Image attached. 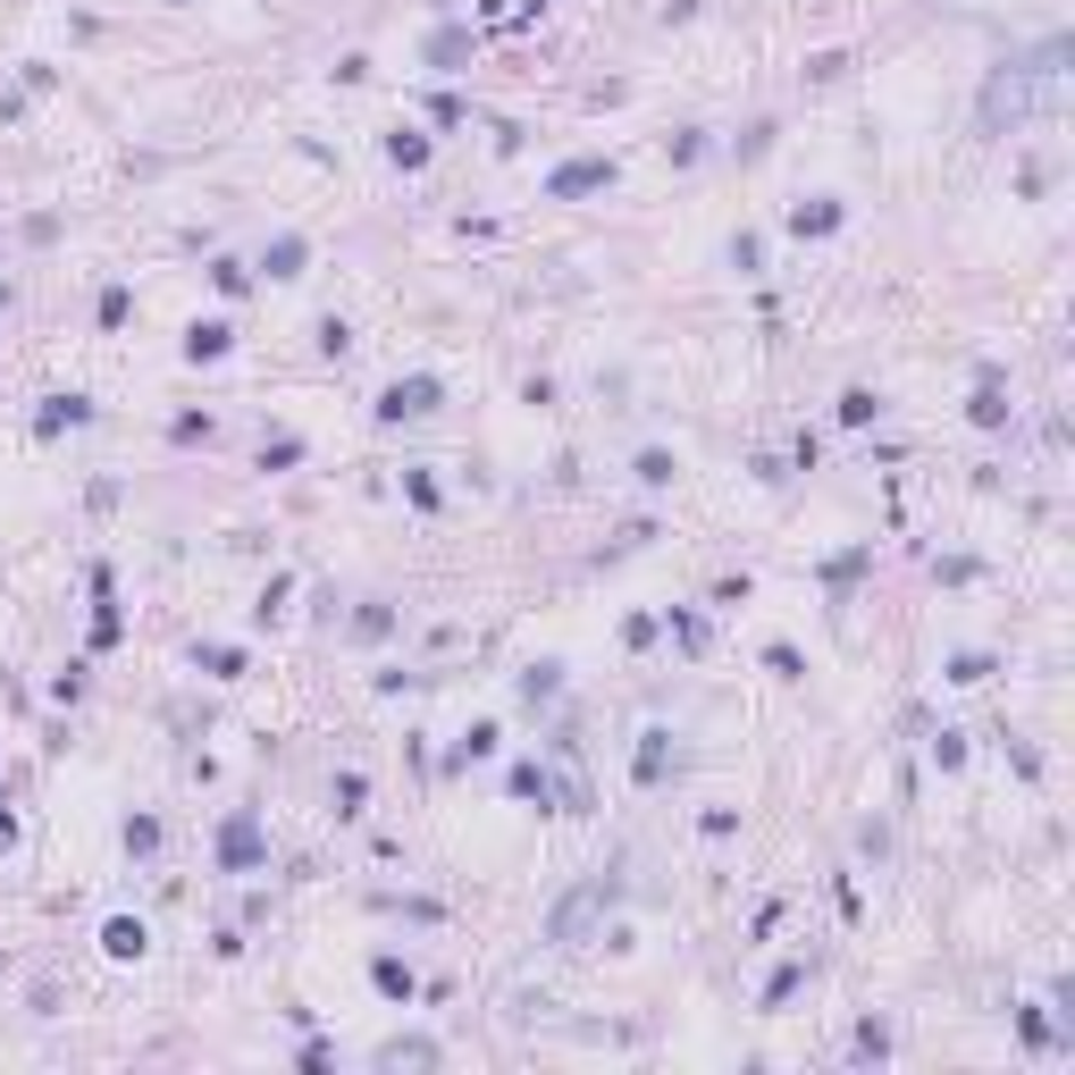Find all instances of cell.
<instances>
[{"instance_id": "12", "label": "cell", "mask_w": 1075, "mask_h": 1075, "mask_svg": "<svg viewBox=\"0 0 1075 1075\" xmlns=\"http://www.w3.org/2000/svg\"><path fill=\"white\" fill-rule=\"evenodd\" d=\"M193 664H202V673H219V680L245 673V656H236V647H193Z\"/></svg>"}, {"instance_id": "15", "label": "cell", "mask_w": 1075, "mask_h": 1075, "mask_svg": "<svg viewBox=\"0 0 1075 1075\" xmlns=\"http://www.w3.org/2000/svg\"><path fill=\"white\" fill-rule=\"evenodd\" d=\"M840 420H849V429H866V420H874V396H866V387H849V396H840Z\"/></svg>"}, {"instance_id": "10", "label": "cell", "mask_w": 1075, "mask_h": 1075, "mask_svg": "<svg viewBox=\"0 0 1075 1075\" xmlns=\"http://www.w3.org/2000/svg\"><path fill=\"white\" fill-rule=\"evenodd\" d=\"M101 949H110V958H143V925H135V916H110Z\"/></svg>"}, {"instance_id": "14", "label": "cell", "mask_w": 1075, "mask_h": 1075, "mask_svg": "<svg viewBox=\"0 0 1075 1075\" xmlns=\"http://www.w3.org/2000/svg\"><path fill=\"white\" fill-rule=\"evenodd\" d=\"M286 462H302V437H278V446H261V471H286Z\"/></svg>"}, {"instance_id": "11", "label": "cell", "mask_w": 1075, "mask_h": 1075, "mask_svg": "<svg viewBox=\"0 0 1075 1075\" xmlns=\"http://www.w3.org/2000/svg\"><path fill=\"white\" fill-rule=\"evenodd\" d=\"M387 160H396V169H420V160H429V135H387Z\"/></svg>"}, {"instance_id": "7", "label": "cell", "mask_w": 1075, "mask_h": 1075, "mask_svg": "<svg viewBox=\"0 0 1075 1075\" xmlns=\"http://www.w3.org/2000/svg\"><path fill=\"white\" fill-rule=\"evenodd\" d=\"M93 420V404L84 396H51V412H42V437H59V429H84Z\"/></svg>"}, {"instance_id": "3", "label": "cell", "mask_w": 1075, "mask_h": 1075, "mask_svg": "<svg viewBox=\"0 0 1075 1075\" xmlns=\"http://www.w3.org/2000/svg\"><path fill=\"white\" fill-rule=\"evenodd\" d=\"M605 186H614V160H597V151H588V160H564V169L547 177L555 202H580V193H605Z\"/></svg>"}, {"instance_id": "4", "label": "cell", "mask_w": 1075, "mask_h": 1075, "mask_svg": "<svg viewBox=\"0 0 1075 1075\" xmlns=\"http://www.w3.org/2000/svg\"><path fill=\"white\" fill-rule=\"evenodd\" d=\"M614 899V883H588V890H571L564 907H555V942H580L588 925H597V907Z\"/></svg>"}, {"instance_id": "16", "label": "cell", "mask_w": 1075, "mask_h": 1075, "mask_svg": "<svg viewBox=\"0 0 1075 1075\" xmlns=\"http://www.w3.org/2000/svg\"><path fill=\"white\" fill-rule=\"evenodd\" d=\"M639 479L647 488H673V454H639Z\"/></svg>"}, {"instance_id": "1", "label": "cell", "mask_w": 1075, "mask_h": 1075, "mask_svg": "<svg viewBox=\"0 0 1075 1075\" xmlns=\"http://www.w3.org/2000/svg\"><path fill=\"white\" fill-rule=\"evenodd\" d=\"M1058 68H1067V42H1042L1025 68H1001L992 84H983V127H992V135H1001V127H1025V118L1058 93Z\"/></svg>"}, {"instance_id": "6", "label": "cell", "mask_w": 1075, "mask_h": 1075, "mask_svg": "<svg viewBox=\"0 0 1075 1075\" xmlns=\"http://www.w3.org/2000/svg\"><path fill=\"white\" fill-rule=\"evenodd\" d=\"M302 261H311V245H302V236H278V245L261 252V269H269V278H302Z\"/></svg>"}, {"instance_id": "17", "label": "cell", "mask_w": 1075, "mask_h": 1075, "mask_svg": "<svg viewBox=\"0 0 1075 1075\" xmlns=\"http://www.w3.org/2000/svg\"><path fill=\"white\" fill-rule=\"evenodd\" d=\"M975 420H983V429H1001V420H1008V404H1001V387H983V396H975Z\"/></svg>"}, {"instance_id": "18", "label": "cell", "mask_w": 1075, "mask_h": 1075, "mask_svg": "<svg viewBox=\"0 0 1075 1075\" xmlns=\"http://www.w3.org/2000/svg\"><path fill=\"white\" fill-rule=\"evenodd\" d=\"M664 774V731H647V748H639V782H656Z\"/></svg>"}, {"instance_id": "2", "label": "cell", "mask_w": 1075, "mask_h": 1075, "mask_svg": "<svg viewBox=\"0 0 1075 1075\" xmlns=\"http://www.w3.org/2000/svg\"><path fill=\"white\" fill-rule=\"evenodd\" d=\"M437 404H446V387H437V378L420 370V378H396V387L378 396V420H429Z\"/></svg>"}, {"instance_id": "8", "label": "cell", "mask_w": 1075, "mask_h": 1075, "mask_svg": "<svg viewBox=\"0 0 1075 1075\" xmlns=\"http://www.w3.org/2000/svg\"><path fill=\"white\" fill-rule=\"evenodd\" d=\"M840 227V202H798L790 210V236H832Z\"/></svg>"}, {"instance_id": "5", "label": "cell", "mask_w": 1075, "mask_h": 1075, "mask_svg": "<svg viewBox=\"0 0 1075 1075\" xmlns=\"http://www.w3.org/2000/svg\"><path fill=\"white\" fill-rule=\"evenodd\" d=\"M219 857H227V866H252V857H261V824H252V815H236V824L219 832Z\"/></svg>"}, {"instance_id": "13", "label": "cell", "mask_w": 1075, "mask_h": 1075, "mask_svg": "<svg viewBox=\"0 0 1075 1075\" xmlns=\"http://www.w3.org/2000/svg\"><path fill=\"white\" fill-rule=\"evenodd\" d=\"M378 992H387V1001H412V975H404L396 958H378Z\"/></svg>"}, {"instance_id": "9", "label": "cell", "mask_w": 1075, "mask_h": 1075, "mask_svg": "<svg viewBox=\"0 0 1075 1075\" xmlns=\"http://www.w3.org/2000/svg\"><path fill=\"white\" fill-rule=\"evenodd\" d=\"M227 345H236V328H227V320H202V328L186 337V354H193V361H219Z\"/></svg>"}]
</instances>
